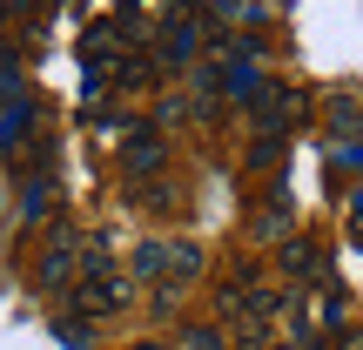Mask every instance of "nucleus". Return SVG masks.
<instances>
[{
	"label": "nucleus",
	"mask_w": 363,
	"mask_h": 350,
	"mask_svg": "<svg viewBox=\"0 0 363 350\" xmlns=\"http://www.w3.org/2000/svg\"><path fill=\"white\" fill-rule=\"evenodd\" d=\"M74 276H81V236L54 222V236L40 243V256H34V290L67 297V290H74Z\"/></svg>",
	"instance_id": "obj_1"
},
{
	"label": "nucleus",
	"mask_w": 363,
	"mask_h": 350,
	"mask_svg": "<svg viewBox=\"0 0 363 350\" xmlns=\"http://www.w3.org/2000/svg\"><path fill=\"white\" fill-rule=\"evenodd\" d=\"M88 290H67V310L74 317H115L121 303H128V283H121L115 270H94V276H81Z\"/></svg>",
	"instance_id": "obj_2"
},
{
	"label": "nucleus",
	"mask_w": 363,
	"mask_h": 350,
	"mask_svg": "<svg viewBox=\"0 0 363 350\" xmlns=\"http://www.w3.org/2000/svg\"><path fill=\"white\" fill-rule=\"evenodd\" d=\"M162 162H169V142H162L155 128H121V169L128 175H148V169H162Z\"/></svg>",
	"instance_id": "obj_3"
},
{
	"label": "nucleus",
	"mask_w": 363,
	"mask_h": 350,
	"mask_svg": "<svg viewBox=\"0 0 363 350\" xmlns=\"http://www.w3.org/2000/svg\"><path fill=\"white\" fill-rule=\"evenodd\" d=\"M195 54H202V27L195 21H169L162 27V61L169 67H195Z\"/></svg>",
	"instance_id": "obj_4"
},
{
	"label": "nucleus",
	"mask_w": 363,
	"mask_h": 350,
	"mask_svg": "<svg viewBox=\"0 0 363 350\" xmlns=\"http://www.w3.org/2000/svg\"><path fill=\"white\" fill-rule=\"evenodd\" d=\"M27 135H34V108H27L21 94H13V102L0 108V148H7V155H13V148H21Z\"/></svg>",
	"instance_id": "obj_5"
},
{
	"label": "nucleus",
	"mask_w": 363,
	"mask_h": 350,
	"mask_svg": "<svg viewBox=\"0 0 363 350\" xmlns=\"http://www.w3.org/2000/svg\"><path fill=\"white\" fill-rule=\"evenodd\" d=\"M276 263H283L289 276H316V270H323V249H316V243H303V236H289V243L276 249Z\"/></svg>",
	"instance_id": "obj_6"
},
{
	"label": "nucleus",
	"mask_w": 363,
	"mask_h": 350,
	"mask_svg": "<svg viewBox=\"0 0 363 350\" xmlns=\"http://www.w3.org/2000/svg\"><path fill=\"white\" fill-rule=\"evenodd\" d=\"M256 236H262V243H276V236H289V202H283V195L256 209Z\"/></svg>",
	"instance_id": "obj_7"
},
{
	"label": "nucleus",
	"mask_w": 363,
	"mask_h": 350,
	"mask_svg": "<svg viewBox=\"0 0 363 350\" xmlns=\"http://www.w3.org/2000/svg\"><path fill=\"white\" fill-rule=\"evenodd\" d=\"M169 276L195 283V276H202V249H195V243H169Z\"/></svg>",
	"instance_id": "obj_8"
},
{
	"label": "nucleus",
	"mask_w": 363,
	"mask_h": 350,
	"mask_svg": "<svg viewBox=\"0 0 363 350\" xmlns=\"http://www.w3.org/2000/svg\"><path fill=\"white\" fill-rule=\"evenodd\" d=\"M54 337H61L67 350H88L94 337H88V317H54Z\"/></svg>",
	"instance_id": "obj_9"
},
{
	"label": "nucleus",
	"mask_w": 363,
	"mask_h": 350,
	"mask_svg": "<svg viewBox=\"0 0 363 350\" xmlns=\"http://www.w3.org/2000/svg\"><path fill=\"white\" fill-rule=\"evenodd\" d=\"M330 135H363V108L357 102H337V108H330Z\"/></svg>",
	"instance_id": "obj_10"
},
{
	"label": "nucleus",
	"mask_w": 363,
	"mask_h": 350,
	"mask_svg": "<svg viewBox=\"0 0 363 350\" xmlns=\"http://www.w3.org/2000/svg\"><path fill=\"white\" fill-rule=\"evenodd\" d=\"M162 270H169V249H162V243H142V249H135V276H162Z\"/></svg>",
	"instance_id": "obj_11"
},
{
	"label": "nucleus",
	"mask_w": 363,
	"mask_h": 350,
	"mask_svg": "<svg viewBox=\"0 0 363 350\" xmlns=\"http://www.w3.org/2000/svg\"><path fill=\"white\" fill-rule=\"evenodd\" d=\"M189 337V350H229V337H222L216 324H195V330H182Z\"/></svg>",
	"instance_id": "obj_12"
},
{
	"label": "nucleus",
	"mask_w": 363,
	"mask_h": 350,
	"mask_svg": "<svg viewBox=\"0 0 363 350\" xmlns=\"http://www.w3.org/2000/svg\"><path fill=\"white\" fill-rule=\"evenodd\" d=\"M235 350H276V330L269 324H249L242 337H235Z\"/></svg>",
	"instance_id": "obj_13"
},
{
	"label": "nucleus",
	"mask_w": 363,
	"mask_h": 350,
	"mask_svg": "<svg viewBox=\"0 0 363 350\" xmlns=\"http://www.w3.org/2000/svg\"><path fill=\"white\" fill-rule=\"evenodd\" d=\"M343 310H350V303H343V297H337V290H330V297H323V303H316V324H343Z\"/></svg>",
	"instance_id": "obj_14"
},
{
	"label": "nucleus",
	"mask_w": 363,
	"mask_h": 350,
	"mask_svg": "<svg viewBox=\"0 0 363 350\" xmlns=\"http://www.w3.org/2000/svg\"><path fill=\"white\" fill-rule=\"evenodd\" d=\"M115 75H121V88H142V81H148V61H115Z\"/></svg>",
	"instance_id": "obj_15"
},
{
	"label": "nucleus",
	"mask_w": 363,
	"mask_h": 350,
	"mask_svg": "<svg viewBox=\"0 0 363 350\" xmlns=\"http://www.w3.org/2000/svg\"><path fill=\"white\" fill-rule=\"evenodd\" d=\"M189 115V102H175V94H162V108H155V121H182Z\"/></svg>",
	"instance_id": "obj_16"
},
{
	"label": "nucleus",
	"mask_w": 363,
	"mask_h": 350,
	"mask_svg": "<svg viewBox=\"0 0 363 350\" xmlns=\"http://www.w3.org/2000/svg\"><path fill=\"white\" fill-rule=\"evenodd\" d=\"M337 350H363V330H343V344Z\"/></svg>",
	"instance_id": "obj_17"
},
{
	"label": "nucleus",
	"mask_w": 363,
	"mask_h": 350,
	"mask_svg": "<svg viewBox=\"0 0 363 350\" xmlns=\"http://www.w3.org/2000/svg\"><path fill=\"white\" fill-rule=\"evenodd\" d=\"M350 216H357V236H363V189H357V209H350Z\"/></svg>",
	"instance_id": "obj_18"
},
{
	"label": "nucleus",
	"mask_w": 363,
	"mask_h": 350,
	"mask_svg": "<svg viewBox=\"0 0 363 350\" xmlns=\"http://www.w3.org/2000/svg\"><path fill=\"white\" fill-rule=\"evenodd\" d=\"M142 350H175V344H142Z\"/></svg>",
	"instance_id": "obj_19"
}]
</instances>
